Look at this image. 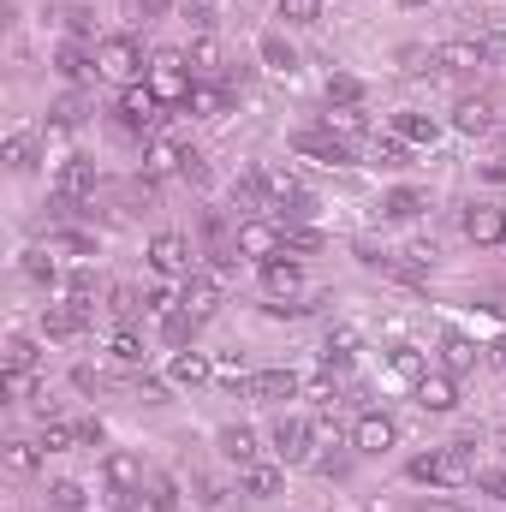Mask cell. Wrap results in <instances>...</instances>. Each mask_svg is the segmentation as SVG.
I'll return each mask as SVG.
<instances>
[{"label": "cell", "mask_w": 506, "mask_h": 512, "mask_svg": "<svg viewBox=\"0 0 506 512\" xmlns=\"http://www.w3.org/2000/svg\"><path fill=\"white\" fill-rule=\"evenodd\" d=\"M471 447H477V441H453V447L417 453V459H411V483H435V489H465V483H477Z\"/></svg>", "instance_id": "6da1fadb"}, {"label": "cell", "mask_w": 506, "mask_h": 512, "mask_svg": "<svg viewBox=\"0 0 506 512\" xmlns=\"http://www.w3.org/2000/svg\"><path fill=\"white\" fill-rule=\"evenodd\" d=\"M185 66H191L185 54L161 48V54L149 60V90H155L161 102H191V90H197V84H191V72H185Z\"/></svg>", "instance_id": "7a4b0ae2"}, {"label": "cell", "mask_w": 506, "mask_h": 512, "mask_svg": "<svg viewBox=\"0 0 506 512\" xmlns=\"http://www.w3.org/2000/svg\"><path fill=\"white\" fill-rule=\"evenodd\" d=\"M96 66H102L96 78H108V84H120V90H126V84H137V72H143V54H137V42H131V36H108V42L96 48Z\"/></svg>", "instance_id": "3957f363"}, {"label": "cell", "mask_w": 506, "mask_h": 512, "mask_svg": "<svg viewBox=\"0 0 506 512\" xmlns=\"http://www.w3.org/2000/svg\"><path fill=\"white\" fill-rule=\"evenodd\" d=\"M149 268H155V274H167V280H191V274H197L191 245H185L179 233H155V239H149Z\"/></svg>", "instance_id": "277c9868"}, {"label": "cell", "mask_w": 506, "mask_h": 512, "mask_svg": "<svg viewBox=\"0 0 506 512\" xmlns=\"http://www.w3.org/2000/svg\"><path fill=\"white\" fill-rule=\"evenodd\" d=\"M233 245L251 262H274V256H286V233H280V221H245Z\"/></svg>", "instance_id": "5b68a950"}, {"label": "cell", "mask_w": 506, "mask_h": 512, "mask_svg": "<svg viewBox=\"0 0 506 512\" xmlns=\"http://www.w3.org/2000/svg\"><path fill=\"white\" fill-rule=\"evenodd\" d=\"M54 197H60V203H84V197H96V161L66 155L60 173H54Z\"/></svg>", "instance_id": "8992f818"}, {"label": "cell", "mask_w": 506, "mask_h": 512, "mask_svg": "<svg viewBox=\"0 0 506 512\" xmlns=\"http://www.w3.org/2000/svg\"><path fill=\"white\" fill-rule=\"evenodd\" d=\"M179 310L197 316V322L215 316V310H221V274H203V268H197V274L185 280V292H179Z\"/></svg>", "instance_id": "52a82bcc"}, {"label": "cell", "mask_w": 506, "mask_h": 512, "mask_svg": "<svg viewBox=\"0 0 506 512\" xmlns=\"http://www.w3.org/2000/svg\"><path fill=\"white\" fill-rule=\"evenodd\" d=\"M310 441H316V435H310L304 417H280V423H274V459H280V465H304V459H310Z\"/></svg>", "instance_id": "ba28073f"}, {"label": "cell", "mask_w": 506, "mask_h": 512, "mask_svg": "<svg viewBox=\"0 0 506 512\" xmlns=\"http://www.w3.org/2000/svg\"><path fill=\"white\" fill-rule=\"evenodd\" d=\"M292 143H298V155H316L322 167H346V161H352V143H346V137H334L328 126H322V131H298Z\"/></svg>", "instance_id": "9c48e42d"}, {"label": "cell", "mask_w": 506, "mask_h": 512, "mask_svg": "<svg viewBox=\"0 0 506 512\" xmlns=\"http://www.w3.org/2000/svg\"><path fill=\"white\" fill-rule=\"evenodd\" d=\"M155 108H161V96H155L149 84H126V90H120V102H114V114H120L131 131L155 126Z\"/></svg>", "instance_id": "30bf717a"}, {"label": "cell", "mask_w": 506, "mask_h": 512, "mask_svg": "<svg viewBox=\"0 0 506 512\" xmlns=\"http://www.w3.org/2000/svg\"><path fill=\"white\" fill-rule=\"evenodd\" d=\"M292 393H298V376L292 370H256L251 382H245V399H256V405H280Z\"/></svg>", "instance_id": "8fae6325"}, {"label": "cell", "mask_w": 506, "mask_h": 512, "mask_svg": "<svg viewBox=\"0 0 506 512\" xmlns=\"http://www.w3.org/2000/svg\"><path fill=\"white\" fill-rule=\"evenodd\" d=\"M352 447H358V453H387V447H393V417L364 411V417L352 423Z\"/></svg>", "instance_id": "7c38bea8"}, {"label": "cell", "mask_w": 506, "mask_h": 512, "mask_svg": "<svg viewBox=\"0 0 506 512\" xmlns=\"http://www.w3.org/2000/svg\"><path fill=\"white\" fill-rule=\"evenodd\" d=\"M102 477H108V489H120V495H137L149 471H143V459H137V453H108V459H102Z\"/></svg>", "instance_id": "4fadbf2b"}, {"label": "cell", "mask_w": 506, "mask_h": 512, "mask_svg": "<svg viewBox=\"0 0 506 512\" xmlns=\"http://www.w3.org/2000/svg\"><path fill=\"white\" fill-rule=\"evenodd\" d=\"M435 66H447V72H477V66H489V54H483V42L453 36V42H441V48H435Z\"/></svg>", "instance_id": "5bb4252c"}, {"label": "cell", "mask_w": 506, "mask_h": 512, "mask_svg": "<svg viewBox=\"0 0 506 512\" xmlns=\"http://www.w3.org/2000/svg\"><path fill=\"white\" fill-rule=\"evenodd\" d=\"M84 322H90V310H78L72 298L42 310V334H48V340H72V334H84Z\"/></svg>", "instance_id": "9a60e30c"}, {"label": "cell", "mask_w": 506, "mask_h": 512, "mask_svg": "<svg viewBox=\"0 0 506 512\" xmlns=\"http://www.w3.org/2000/svg\"><path fill=\"white\" fill-rule=\"evenodd\" d=\"M393 137H399V143H417V149H435V143H441V126H435L429 114L405 108V114H393Z\"/></svg>", "instance_id": "2e32d148"}, {"label": "cell", "mask_w": 506, "mask_h": 512, "mask_svg": "<svg viewBox=\"0 0 506 512\" xmlns=\"http://www.w3.org/2000/svg\"><path fill=\"white\" fill-rule=\"evenodd\" d=\"M465 239H471V245H501L506 239V215L501 209H483V203L465 209Z\"/></svg>", "instance_id": "e0dca14e"}, {"label": "cell", "mask_w": 506, "mask_h": 512, "mask_svg": "<svg viewBox=\"0 0 506 512\" xmlns=\"http://www.w3.org/2000/svg\"><path fill=\"white\" fill-rule=\"evenodd\" d=\"M298 286H304V268L298 262H262V292L268 298H298Z\"/></svg>", "instance_id": "ac0fdd59"}, {"label": "cell", "mask_w": 506, "mask_h": 512, "mask_svg": "<svg viewBox=\"0 0 506 512\" xmlns=\"http://www.w3.org/2000/svg\"><path fill=\"white\" fill-rule=\"evenodd\" d=\"M453 126L465 131V137H483V131L495 126V102H489V96H465V102L453 108Z\"/></svg>", "instance_id": "d6986e66"}, {"label": "cell", "mask_w": 506, "mask_h": 512, "mask_svg": "<svg viewBox=\"0 0 506 512\" xmlns=\"http://www.w3.org/2000/svg\"><path fill=\"white\" fill-rule=\"evenodd\" d=\"M54 72L66 78V84H84L90 72H102L96 60H90V48L84 42H60V54H54Z\"/></svg>", "instance_id": "ffe728a7"}, {"label": "cell", "mask_w": 506, "mask_h": 512, "mask_svg": "<svg viewBox=\"0 0 506 512\" xmlns=\"http://www.w3.org/2000/svg\"><path fill=\"white\" fill-rule=\"evenodd\" d=\"M441 364H447V376L477 370V340H465L459 328H447V334H441Z\"/></svg>", "instance_id": "44dd1931"}, {"label": "cell", "mask_w": 506, "mask_h": 512, "mask_svg": "<svg viewBox=\"0 0 506 512\" xmlns=\"http://www.w3.org/2000/svg\"><path fill=\"white\" fill-rule=\"evenodd\" d=\"M256 453H262V447H256V429H245V423H227V429H221V459H233V465L245 471V465H256Z\"/></svg>", "instance_id": "7402d4cb"}, {"label": "cell", "mask_w": 506, "mask_h": 512, "mask_svg": "<svg viewBox=\"0 0 506 512\" xmlns=\"http://www.w3.org/2000/svg\"><path fill=\"white\" fill-rule=\"evenodd\" d=\"M179 167H185V149H179L173 137H155V143L143 149V173H149V179H161V173H179Z\"/></svg>", "instance_id": "603a6c76"}, {"label": "cell", "mask_w": 506, "mask_h": 512, "mask_svg": "<svg viewBox=\"0 0 506 512\" xmlns=\"http://www.w3.org/2000/svg\"><path fill=\"white\" fill-rule=\"evenodd\" d=\"M352 352H358V328H328V340H322V370H328V376L346 370Z\"/></svg>", "instance_id": "cb8c5ba5"}, {"label": "cell", "mask_w": 506, "mask_h": 512, "mask_svg": "<svg viewBox=\"0 0 506 512\" xmlns=\"http://www.w3.org/2000/svg\"><path fill=\"white\" fill-rule=\"evenodd\" d=\"M143 507L149 512H179V483L167 471H149L143 477Z\"/></svg>", "instance_id": "d4e9b609"}, {"label": "cell", "mask_w": 506, "mask_h": 512, "mask_svg": "<svg viewBox=\"0 0 506 512\" xmlns=\"http://www.w3.org/2000/svg\"><path fill=\"white\" fill-rule=\"evenodd\" d=\"M417 405H423V411H453V405H459L453 376H423V382H417Z\"/></svg>", "instance_id": "484cf974"}, {"label": "cell", "mask_w": 506, "mask_h": 512, "mask_svg": "<svg viewBox=\"0 0 506 512\" xmlns=\"http://www.w3.org/2000/svg\"><path fill=\"white\" fill-rule=\"evenodd\" d=\"M239 483H245V495H251V501H274L286 477H280V465H262V459H256V465H245V477H239Z\"/></svg>", "instance_id": "4316f807"}, {"label": "cell", "mask_w": 506, "mask_h": 512, "mask_svg": "<svg viewBox=\"0 0 506 512\" xmlns=\"http://www.w3.org/2000/svg\"><path fill=\"white\" fill-rule=\"evenodd\" d=\"M173 382H179V387H203V382H215V364H209L203 352H173Z\"/></svg>", "instance_id": "83f0119b"}, {"label": "cell", "mask_w": 506, "mask_h": 512, "mask_svg": "<svg viewBox=\"0 0 506 512\" xmlns=\"http://www.w3.org/2000/svg\"><path fill=\"white\" fill-rule=\"evenodd\" d=\"M256 54H262V66H268V72H286V78H292V66H298V54H292V42H286L280 30H268V36L256 42Z\"/></svg>", "instance_id": "f1b7e54d"}, {"label": "cell", "mask_w": 506, "mask_h": 512, "mask_svg": "<svg viewBox=\"0 0 506 512\" xmlns=\"http://www.w3.org/2000/svg\"><path fill=\"white\" fill-rule=\"evenodd\" d=\"M387 364H393V376H405L411 387L429 376V358H423L417 346H393V352H387Z\"/></svg>", "instance_id": "f546056e"}, {"label": "cell", "mask_w": 506, "mask_h": 512, "mask_svg": "<svg viewBox=\"0 0 506 512\" xmlns=\"http://www.w3.org/2000/svg\"><path fill=\"white\" fill-rule=\"evenodd\" d=\"M423 209H429V203H423L417 191H387V197H381V215H387V221H417Z\"/></svg>", "instance_id": "4dcf8cb0"}, {"label": "cell", "mask_w": 506, "mask_h": 512, "mask_svg": "<svg viewBox=\"0 0 506 512\" xmlns=\"http://www.w3.org/2000/svg\"><path fill=\"white\" fill-rule=\"evenodd\" d=\"M185 60H191V66H197L203 78H215V72H221V42H215V36L203 30V36L191 42V54H185Z\"/></svg>", "instance_id": "1f68e13d"}, {"label": "cell", "mask_w": 506, "mask_h": 512, "mask_svg": "<svg viewBox=\"0 0 506 512\" xmlns=\"http://www.w3.org/2000/svg\"><path fill=\"white\" fill-rule=\"evenodd\" d=\"M358 102H364V84L352 72H334L328 78V108H358Z\"/></svg>", "instance_id": "d6a6232c"}, {"label": "cell", "mask_w": 506, "mask_h": 512, "mask_svg": "<svg viewBox=\"0 0 506 512\" xmlns=\"http://www.w3.org/2000/svg\"><path fill=\"white\" fill-rule=\"evenodd\" d=\"M185 108H191V114H197V120H221V114H227V96H221V90H215V84H197V90H191V102H185Z\"/></svg>", "instance_id": "836d02e7"}, {"label": "cell", "mask_w": 506, "mask_h": 512, "mask_svg": "<svg viewBox=\"0 0 506 512\" xmlns=\"http://www.w3.org/2000/svg\"><path fill=\"white\" fill-rule=\"evenodd\" d=\"M328 131L334 137H358V131H370V114L364 108H328Z\"/></svg>", "instance_id": "e575fe53"}, {"label": "cell", "mask_w": 506, "mask_h": 512, "mask_svg": "<svg viewBox=\"0 0 506 512\" xmlns=\"http://www.w3.org/2000/svg\"><path fill=\"white\" fill-rule=\"evenodd\" d=\"M48 507L54 512H84L90 495H84V483H54V489H48Z\"/></svg>", "instance_id": "d590c367"}, {"label": "cell", "mask_w": 506, "mask_h": 512, "mask_svg": "<svg viewBox=\"0 0 506 512\" xmlns=\"http://www.w3.org/2000/svg\"><path fill=\"white\" fill-rule=\"evenodd\" d=\"M72 447H84L78 441V423H48L42 429V453H72Z\"/></svg>", "instance_id": "8d00e7d4"}, {"label": "cell", "mask_w": 506, "mask_h": 512, "mask_svg": "<svg viewBox=\"0 0 506 512\" xmlns=\"http://www.w3.org/2000/svg\"><path fill=\"white\" fill-rule=\"evenodd\" d=\"M108 358H114L120 370H143V340H137V334H114V346H108Z\"/></svg>", "instance_id": "74e56055"}, {"label": "cell", "mask_w": 506, "mask_h": 512, "mask_svg": "<svg viewBox=\"0 0 506 512\" xmlns=\"http://www.w3.org/2000/svg\"><path fill=\"white\" fill-rule=\"evenodd\" d=\"M30 155H36V137H30V131H12V137H6V167H12V173H24V167H30Z\"/></svg>", "instance_id": "f35d334b"}, {"label": "cell", "mask_w": 506, "mask_h": 512, "mask_svg": "<svg viewBox=\"0 0 506 512\" xmlns=\"http://www.w3.org/2000/svg\"><path fill=\"white\" fill-rule=\"evenodd\" d=\"M6 465L12 471H36L42 465V441H6Z\"/></svg>", "instance_id": "ab89813d"}, {"label": "cell", "mask_w": 506, "mask_h": 512, "mask_svg": "<svg viewBox=\"0 0 506 512\" xmlns=\"http://www.w3.org/2000/svg\"><path fill=\"white\" fill-rule=\"evenodd\" d=\"M48 251H66V256H96V239H90V233H48Z\"/></svg>", "instance_id": "60d3db41"}, {"label": "cell", "mask_w": 506, "mask_h": 512, "mask_svg": "<svg viewBox=\"0 0 506 512\" xmlns=\"http://www.w3.org/2000/svg\"><path fill=\"white\" fill-rule=\"evenodd\" d=\"M36 358H42V352H36L24 334H12V340H6V370H36Z\"/></svg>", "instance_id": "b9f144b4"}, {"label": "cell", "mask_w": 506, "mask_h": 512, "mask_svg": "<svg viewBox=\"0 0 506 512\" xmlns=\"http://www.w3.org/2000/svg\"><path fill=\"white\" fill-rule=\"evenodd\" d=\"M191 328H197V316H185V310L161 316V334H167V346H185V340H191Z\"/></svg>", "instance_id": "7bdbcfd3"}, {"label": "cell", "mask_w": 506, "mask_h": 512, "mask_svg": "<svg viewBox=\"0 0 506 512\" xmlns=\"http://www.w3.org/2000/svg\"><path fill=\"white\" fill-rule=\"evenodd\" d=\"M24 274H30L36 286H54V280H60V268L48 262V251H30V256H24Z\"/></svg>", "instance_id": "ee69618b"}, {"label": "cell", "mask_w": 506, "mask_h": 512, "mask_svg": "<svg viewBox=\"0 0 506 512\" xmlns=\"http://www.w3.org/2000/svg\"><path fill=\"white\" fill-rule=\"evenodd\" d=\"M316 12H322V0H280L286 24H316Z\"/></svg>", "instance_id": "f6af8a7d"}, {"label": "cell", "mask_w": 506, "mask_h": 512, "mask_svg": "<svg viewBox=\"0 0 506 512\" xmlns=\"http://www.w3.org/2000/svg\"><path fill=\"white\" fill-rule=\"evenodd\" d=\"M376 161H381V167H405V143H399V137H381V131H376Z\"/></svg>", "instance_id": "bcb514c9"}, {"label": "cell", "mask_w": 506, "mask_h": 512, "mask_svg": "<svg viewBox=\"0 0 506 512\" xmlns=\"http://www.w3.org/2000/svg\"><path fill=\"white\" fill-rule=\"evenodd\" d=\"M286 233V251H322V233H310V227H280Z\"/></svg>", "instance_id": "7dc6e473"}, {"label": "cell", "mask_w": 506, "mask_h": 512, "mask_svg": "<svg viewBox=\"0 0 506 512\" xmlns=\"http://www.w3.org/2000/svg\"><path fill=\"white\" fill-rule=\"evenodd\" d=\"M36 393V376L30 370H6V399H30Z\"/></svg>", "instance_id": "c3c4849f"}, {"label": "cell", "mask_w": 506, "mask_h": 512, "mask_svg": "<svg viewBox=\"0 0 506 512\" xmlns=\"http://www.w3.org/2000/svg\"><path fill=\"white\" fill-rule=\"evenodd\" d=\"M215 376H221L227 387H239V393H245V382H251V370H245L239 358H227V364H215Z\"/></svg>", "instance_id": "681fc988"}, {"label": "cell", "mask_w": 506, "mask_h": 512, "mask_svg": "<svg viewBox=\"0 0 506 512\" xmlns=\"http://www.w3.org/2000/svg\"><path fill=\"white\" fill-rule=\"evenodd\" d=\"M179 173H185L191 185H209V161H203L197 149H185V167H179Z\"/></svg>", "instance_id": "f907efd6"}, {"label": "cell", "mask_w": 506, "mask_h": 512, "mask_svg": "<svg viewBox=\"0 0 506 512\" xmlns=\"http://www.w3.org/2000/svg\"><path fill=\"white\" fill-rule=\"evenodd\" d=\"M477 42H483L489 66H501V60H506V30H489V36H477Z\"/></svg>", "instance_id": "816d5d0a"}, {"label": "cell", "mask_w": 506, "mask_h": 512, "mask_svg": "<svg viewBox=\"0 0 506 512\" xmlns=\"http://www.w3.org/2000/svg\"><path fill=\"white\" fill-rule=\"evenodd\" d=\"M477 489L495 495V501H506V471H477Z\"/></svg>", "instance_id": "f5cc1de1"}, {"label": "cell", "mask_w": 506, "mask_h": 512, "mask_svg": "<svg viewBox=\"0 0 506 512\" xmlns=\"http://www.w3.org/2000/svg\"><path fill=\"white\" fill-rule=\"evenodd\" d=\"M108 310H114V316H120V322H131V310H137V298H131L126 286H120V292H114V304H108Z\"/></svg>", "instance_id": "db71d44e"}, {"label": "cell", "mask_w": 506, "mask_h": 512, "mask_svg": "<svg viewBox=\"0 0 506 512\" xmlns=\"http://www.w3.org/2000/svg\"><path fill=\"white\" fill-rule=\"evenodd\" d=\"M78 441H84V447H102V423H96V417H84V423H78Z\"/></svg>", "instance_id": "11a10c76"}, {"label": "cell", "mask_w": 506, "mask_h": 512, "mask_svg": "<svg viewBox=\"0 0 506 512\" xmlns=\"http://www.w3.org/2000/svg\"><path fill=\"white\" fill-rule=\"evenodd\" d=\"M137 6H143V18H161V12H167L173 0H137Z\"/></svg>", "instance_id": "9f6ffc18"}, {"label": "cell", "mask_w": 506, "mask_h": 512, "mask_svg": "<svg viewBox=\"0 0 506 512\" xmlns=\"http://www.w3.org/2000/svg\"><path fill=\"white\" fill-rule=\"evenodd\" d=\"M399 6H429V0H399Z\"/></svg>", "instance_id": "6f0895ef"}, {"label": "cell", "mask_w": 506, "mask_h": 512, "mask_svg": "<svg viewBox=\"0 0 506 512\" xmlns=\"http://www.w3.org/2000/svg\"><path fill=\"white\" fill-rule=\"evenodd\" d=\"M501 245H506V239H501Z\"/></svg>", "instance_id": "680465c9"}]
</instances>
